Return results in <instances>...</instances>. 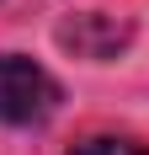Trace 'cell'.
Here are the masks:
<instances>
[{"mask_svg":"<svg viewBox=\"0 0 149 155\" xmlns=\"http://www.w3.org/2000/svg\"><path fill=\"white\" fill-rule=\"evenodd\" d=\"M53 107H59V80L21 54H0V123L32 128L53 118Z\"/></svg>","mask_w":149,"mask_h":155,"instance_id":"6da1fadb","label":"cell"},{"mask_svg":"<svg viewBox=\"0 0 149 155\" xmlns=\"http://www.w3.org/2000/svg\"><path fill=\"white\" fill-rule=\"evenodd\" d=\"M59 43L74 48L80 59H117V48L128 43V27L122 21H112L106 11H85V16H74V21H64L59 27Z\"/></svg>","mask_w":149,"mask_h":155,"instance_id":"7a4b0ae2","label":"cell"},{"mask_svg":"<svg viewBox=\"0 0 149 155\" xmlns=\"http://www.w3.org/2000/svg\"><path fill=\"white\" fill-rule=\"evenodd\" d=\"M69 155H149V150L133 144V139H85V144H74Z\"/></svg>","mask_w":149,"mask_h":155,"instance_id":"3957f363","label":"cell"}]
</instances>
